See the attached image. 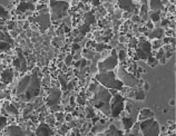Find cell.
I'll list each match as a JSON object with an SVG mask.
<instances>
[{
  "label": "cell",
  "instance_id": "cell-1",
  "mask_svg": "<svg viewBox=\"0 0 176 136\" xmlns=\"http://www.w3.org/2000/svg\"><path fill=\"white\" fill-rule=\"evenodd\" d=\"M111 99V95L109 94L108 89L104 86H97V89L95 91V96L90 102L96 108L100 109L105 115L111 116V107H109Z\"/></svg>",
  "mask_w": 176,
  "mask_h": 136
},
{
  "label": "cell",
  "instance_id": "cell-2",
  "mask_svg": "<svg viewBox=\"0 0 176 136\" xmlns=\"http://www.w3.org/2000/svg\"><path fill=\"white\" fill-rule=\"evenodd\" d=\"M31 78H30V83L28 85L26 91L23 95L19 96V98L23 102H29L33 100V98L38 97V95L40 94V88H41V78L39 75V69L35 68L33 72L31 74Z\"/></svg>",
  "mask_w": 176,
  "mask_h": 136
},
{
  "label": "cell",
  "instance_id": "cell-3",
  "mask_svg": "<svg viewBox=\"0 0 176 136\" xmlns=\"http://www.w3.org/2000/svg\"><path fill=\"white\" fill-rule=\"evenodd\" d=\"M96 79L98 83L104 86L107 89H116V91H121L124 87V83L121 79L116 78V74L114 70L111 72H103V73H98L96 75Z\"/></svg>",
  "mask_w": 176,
  "mask_h": 136
},
{
  "label": "cell",
  "instance_id": "cell-4",
  "mask_svg": "<svg viewBox=\"0 0 176 136\" xmlns=\"http://www.w3.org/2000/svg\"><path fill=\"white\" fill-rule=\"evenodd\" d=\"M50 18L51 21L64 18L69 9V4L65 0H50Z\"/></svg>",
  "mask_w": 176,
  "mask_h": 136
},
{
  "label": "cell",
  "instance_id": "cell-5",
  "mask_svg": "<svg viewBox=\"0 0 176 136\" xmlns=\"http://www.w3.org/2000/svg\"><path fill=\"white\" fill-rule=\"evenodd\" d=\"M139 131L143 136H159V124L155 118L139 122Z\"/></svg>",
  "mask_w": 176,
  "mask_h": 136
},
{
  "label": "cell",
  "instance_id": "cell-6",
  "mask_svg": "<svg viewBox=\"0 0 176 136\" xmlns=\"http://www.w3.org/2000/svg\"><path fill=\"white\" fill-rule=\"evenodd\" d=\"M118 65V56H117V50L113 49L111 53L103 61H99L97 65L98 73H103V72H111L114 70Z\"/></svg>",
  "mask_w": 176,
  "mask_h": 136
},
{
  "label": "cell",
  "instance_id": "cell-7",
  "mask_svg": "<svg viewBox=\"0 0 176 136\" xmlns=\"http://www.w3.org/2000/svg\"><path fill=\"white\" fill-rule=\"evenodd\" d=\"M109 107H111V116L113 117H118L123 113V109H124V97L117 93L111 99Z\"/></svg>",
  "mask_w": 176,
  "mask_h": 136
},
{
  "label": "cell",
  "instance_id": "cell-8",
  "mask_svg": "<svg viewBox=\"0 0 176 136\" xmlns=\"http://www.w3.org/2000/svg\"><path fill=\"white\" fill-rule=\"evenodd\" d=\"M117 4L121 10L133 15H138L140 6H136V0H117Z\"/></svg>",
  "mask_w": 176,
  "mask_h": 136
},
{
  "label": "cell",
  "instance_id": "cell-9",
  "mask_svg": "<svg viewBox=\"0 0 176 136\" xmlns=\"http://www.w3.org/2000/svg\"><path fill=\"white\" fill-rule=\"evenodd\" d=\"M61 100V91L58 87H54L51 88L49 91V95L46 99V104L49 107H52L55 105H59Z\"/></svg>",
  "mask_w": 176,
  "mask_h": 136
},
{
  "label": "cell",
  "instance_id": "cell-10",
  "mask_svg": "<svg viewBox=\"0 0 176 136\" xmlns=\"http://www.w3.org/2000/svg\"><path fill=\"white\" fill-rule=\"evenodd\" d=\"M36 21H37L38 26H39V29H40V31L41 32H45L48 29V28L50 27L51 25V18H50V14H40L37 16V18H36Z\"/></svg>",
  "mask_w": 176,
  "mask_h": 136
},
{
  "label": "cell",
  "instance_id": "cell-11",
  "mask_svg": "<svg viewBox=\"0 0 176 136\" xmlns=\"http://www.w3.org/2000/svg\"><path fill=\"white\" fill-rule=\"evenodd\" d=\"M30 78H31V75H30V74H29V75H25V76L18 82L17 87H16V94L18 96L23 95V93L26 91L28 85H29V83H30Z\"/></svg>",
  "mask_w": 176,
  "mask_h": 136
},
{
  "label": "cell",
  "instance_id": "cell-12",
  "mask_svg": "<svg viewBox=\"0 0 176 136\" xmlns=\"http://www.w3.org/2000/svg\"><path fill=\"white\" fill-rule=\"evenodd\" d=\"M6 134L7 136H28L27 133L23 131L21 127L17 126V125L6 127Z\"/></svg>",
  "mask_w": 176,
  "mask_h": 136
},
{
  "label": "cell",
  "instance_id": "cell-13",
  "mask_svg": "<svg viewBox=\"0 0 176 136\" xmlns=\"http://www.w3.org/2000/svg\"><path fill=\"white\" fill-rule=\"evenodd\" d=\"M36 135L37 136H52L54 135V131L50 127V125L41 123L36 129Z\"/></svg>",
  "mask_w": 176,
  "mask_h": 136
},
{
  "label": "cell",
  "instance_id": "cell-14",
  "mask_svg": "<svg viewBox=\"0 0 176 136\" xmlns=\"http://www.w3.org/2000/svg\"><path fill=\"white\" fill-rule=\"evenodd\" d=\"M149 118H154V113L152 109L143 108L139 110V114L137 116V122H143V121H146V119H149Z\"/></svg>",
  "mask_w": 176,
  "mask_h": 136
},
{
  "label": "cell",
  "instance_id": "cell-15",
  "mask_svg": "<svg viewBox=\"0 0 176 136\" xmlns=\"http://www.w3.org/2000/svg\"><path fill=\"white\" fill-rule=\"evenodd\" d=\"M14 79V70L12 68H7L5 70H2L1 73V80L5 83V84H9L12 82Z\"/></svg>",
  "mask_w": 176,
  "mask_h": 136
},
{
  "label": "cell",
  "instance_id": "cell-16",
  "mask_svg": "<svg viewBox=\"0 0 176 136\" xmlns=\"http://www.w3.org/2000/svg\"><path fill=\"white\" fill-rule=\"evenodd\" d=\"M164 29L163 28H154L153 30H149L148 31V38L151 40H155V39H161L164 36Z\"/></svg>",
  "mask_w": 176,
  "mask_h": 136
},
{
  "label": "cell",
  "instance_id": "cell-17",
  "mask_svg": "<svg viewBox=\"0 0 176 136\" xmlns=\"http://www.w3.org/2000/svg\"><path fill=\"white\" fill-rule=\"evenodd\" d=\"M17 56H18L19 63H20V69L19 72L20 73H25L27 70V61H26V58H25V55L21 51V49H17Z\"/></svg>",
  "mask_w": 176,
  "mask_h": 136
},
{
  "label": "cell",
  "instance_id": "cell-18",
  "mask_svg": "<svg viewBox=\"0 0 176 136\" xmlns=\"http://www.w3.org/2000/svg\"><path fill=\"white\" fill-rule=\"evenodd\" d=\"M36 7L33 6V4L31 2H28V1H23V2H20L17 7V11L18 12H23V11H27V10H35Z\"/></svg>",
  "mask_w": 176,
  "mask_h": 136
},
{
  "label": "cell",
  "instance_id": "cell-19",
  "mask_svg": "<svg viewBox=\"0 0 176 136\" xmlns=\"http://www.w3.org/2000/svg\"><path fill=\"white\" fill-rule=\"evenodd\" d=\"M4 112L10 114V115H17L18 108L16 107V105L14 103H5L4 104Z\"/></svg>",
  "mask_w": 176,
  "mask_h": 136
},
{
  "label": "cell",
  "instance_id": "cell-20",
  "mask_svg": "<svg viewBox=\"0 0 176 136\" xmlns=\"http://www.w3.org/2000/svg\"><path fill=\"white\" fill-rule=\"evenodd\" d=\"M148 6H149V9L152 10V11L161 10L163 8L162 0H149Z\"/></svg>",
  "mask_w": 176,
  "mask_h": 136
},
{
  "label": "cell",
  "instance_id": "cell-21",
  "mask_svg": "<svg viewBox=\"0 0 176 136\" xmlns=\"http://www.w3.org/2000/svg\"><path fill=\"white\" fill-rule=\"evenodd\" d=\"M148 15H149V20L153 21V23H158L162 19V12L159 10L151 11V12H148Z\"/></svg>",
  "mask_w": 176,
  "mask_h": 136
},
{
  "label": "cell",
  "instance_id": "cell-22",
  "mask_svg": "<svg viewBox=\"0 0 176 136\" xmlns=\"http://www.w3.org/2000/svg\"><path fill=\"white\" fill-rule=\"evenodd\" d=\"M147 15H148V10H147V4H143L139 7L138 16L140 17L142 20H146L147 19Z\"/></svg>",
  "mask_w": 176,
  "mask_h": 136
},
{
  "label": "cell",
  "instance_id": "cell-23",
  "mask_svg": "<svg viewBox=\"0 0 176 136\" xmlns=\"http://www.w3.org/2000/svg\"><path fill=\"white\" fill-rule=\"evenodd\" d=\"M58 82H59V84H60L61 86V91H67V77H66V75H64V74H60L59 76H58Z\"/></svg>",
  "mask_w": 176,
  "mask_h": 136
},
{
  "label": "cell",
  "instance_id": "cell-24",
  "mask_svg": "<svg viewBox=\"0 0 176 136\" xmlns=\"http://www.w3.org/2000/svg\"><path fill=\"white\" fill-rule=\"evenodd\" d=\"M136 60H138V59H143V60H146V59L148 58V56L146 53H144L143 50L140 49V48H137V49L135 50V57H134Z\"/></svg>",
  "mask_w": 176,
  "mask_h": 136
},
{
  "label": "cell",
  "instance_id": "cell-25",
  "mask_svg": "<svg viewBox=\"0 0 176 136\" xmlns=\"http://www.w3.org/2000/svg\"><path fill=\"white\" fill-rule=\"evenodd\" d=\"M134 98L136 100H144L146 98L145 91H143V88H137V91L134 93Z\"/></svg>",
  "mask_w": 176,
  "mask_h": 136
},
{
  "label": "cell",
  "instance_id": "cell-26",
  "mask_svg": "<svg viewBox=\"0 0 176 136\" xmlns=\"http://www.w3.org/2000/svg\"><path fill=\"white\" fill-rule=\"evenodd\" d=\"M121 123H123V126H124V128L125 129H130L132 128V126H133V124H134V122H133V119L130 117H124L123 119H121Z\"/></svg>",
  "mask_w": 176,
  "mask_h": 136
},
{
  "label": "cell",
  "instance_id": "cell-27",
  "mask_svg": "<svg viewBox=\"0 0 176 136\" xmlns=\"http://www.w3.org/2000/svg\"><path fill=\"white\" fill-rule=\"evenodd\" d=\"M95 49H96V51H98V53H102L104 50L111 49V47L105 45L104 42H100V44H96V45H95Z\"/></svg>",
  "mask_w": 176,
  "mask_h": 136
},
{
  "label": "cell",
  "instance_id": "cell-28",
  "mask_svg": "<svg viewBox=\"0 0 176 136\" xmlns=\"http://www.w3.org/2000/svg\"><path fill=\"white\" fill-rule=\"evenodd\" d=\"M151 46H152V50H157L159 49V48H162V40L161 39H155V40L151 44Z\"/></svg>",
  "mask_w": 176,
  "mask_h": 136
},
{
  "label": "cell",
  "instance_id": "cell-29",
  "mask_svg": "<svg viewBox=\"0 0 176 136\" xmlns=\"http://www.w3.org/2000/svg\"><path fill=\"white\" fill-rule=\"evenodd\" d=\"M0 18L1 19H8L9 18V12L6 10L5 7L0 6Z\"/></svg>",
  "mask_w": 176,
  "mask_h": 136
},
{
  "label": "cell",
  "instance_id": "cell-30",
  "mask_svg": "<svg viewBox=\"0 0 176 136\" xmlns=\"http://www.w3.org/2000/svg\"><path fill=\"white\" fill-rule=\"evenodd\" d=\"M70 128L68 127V125L66 124V125H61V126H59V129H58V133L60 134V135L63 136H66V134L68 133V131H69Z\"/></svg>",
  "mask_w": 176,
  "mask_h": 136
},
{
  "label": "cell",
  "instance_id": "cell-31",
  "mask_svg": "<svg viewBox=\"0 0 176 136\" xmlns=\"http://www.w3.org/2000/svg\"><path fill=\"white\" fill-rule=\"evenodd\" d=\"M55 118H56V121H57V122L64 123L65 113H63V112H57V113H55Z\"/></svg>",
  "mask_w": 176,
  "mask_h": 136
},
{
  "label": "cell",
  "instance_id": "cell-32",
  "mask_svg": "<svg viewBox=\"0 0 176 136\" xmlns=\"http://www.w3.org/2000/svg\"><path fill=\"white\" fill-rule=\"evenodd\" d=\"M51 44L55 46V47H60L63 45V41H61V38L60 37H55V38H52V41H51Z\"/></svg>",
  "mask_w": 176,
  "mask_h": 136
},
{
  "label": "cell",
  "instance_id": "cell-33",
  "mask_svg": "<svg viewBox=\"0 0 176 136\" xmlns=\"http://www.w3.org/2000/svg\"><path fill=\"white\" fill-rule=\"evenodd\" d=\"M130 131H132V134L133 135H136L137 136V134H138V132H139V123L137 122L136 124H133V126H132V128H130Z\"/></svg>",
  "mask_w": 176,
  "mask_h": 136
},
{
  "label": "cell",
  "instance_id": "cell-34",
  "mask_svg": "<svg viewBox=\"0 0 176 136\" xmlns=\"http://www.w3.org/2000/svg\"><path fill=\"white\" fill-rule=\"evenodd\" d=\"M117 56H118V59H119L121 61H124V60L126 59V56H127V51H126L125 49L119 50V51H118V55H117Z\"/></svg>",
  "mask_w": 176,
  "mask_h": 136
},
{
  "label": "cell",
  "instance_id": "cell-35",
  "mask_svg": "<svg viewBox=\"0 0 176 136\" xmlns=\"http://www.w3.org/2000/svg\"><path fill=\"white\" fill-rule=\"evenodd\" d=\"M10 48L9 42L7 41H0V51H6Z\"/></svg>",
  "mask_w": 176,
  "mask_h": 136
},
{
  "label": "cell",
  "instance_id": "cell-36",
  "mask_svg": "<svg viewBox=\"0 0 176 136\" xmlns=\"http://www.w3.org/2000/svg\"><path fill=\"white\" fill-rule=\"evenodd\" d=\"M7 117L6 116H0V129H2V128H6L7 127Z\"/></svg>",
  "mask_w": 176,
  "mask_h": 136
},
{
  "label": "cell",
  "instance_id": "cell-37",
  "mask_svg": "<svg viewBox=\"0 0 176 136\" xmlns=\"http://www.w3.org/2000/svg\"><path fill=\"white\" fill-rule=\"evenodd\" d=\"M130 20H132V23H143L144 20L140 19L138 15H132V17H130Z\"/></svg>",
  "mask_w": 176,
  "mask_h": 136
},
{
  "label": "cell",
  "instance_id": "cell-38",
  "mask_svg": "<svg viewBox=\"0 0 176 136\" xmlns=\"http://www.w3.org/2000/svg\"><path fill=\"white\" fill-rule=\"evenodd\" d=\"M128 42H129V47H132V48H135V47H136V45H138V39H137V38H132V39H129V40H128Z\"/></svg>",
  "mask_w": 176,
  "mask_h": 136
},
{
  "label": "cell",
  "instance_id": "cell-39",
  "mask_svg": "<svg viewBox=\"0 0 176 136\" xmlns=\"http://www.w3.org/2000/svg\"><path fill=\"white\" fill-rule=\"evenodd\" d=\"M169 23H171V20H169V19L163 18V20L161 21V27H162V28L168 27V26H169Z\"/></svg>",
  "mask_w": 176,
  "mask_h": 136
},
{
  "label": "cell",
  "instance_id": "cell-40",
  "mask_svg": "<svg viewBox=\"0 0 176 136\" xmlns=\"http://www.w3.org/2000/svg\"><path fill=\"white\" fill-rule=\"evenodd\" d=\"M73 118H74V116H73V114L67 113V114H65V118H64V122L69 123V122H71V121H73Z\"/></svg>",
  "mask_w": 176,
  "mask_h": 136
},
{
  "label": "cell",
  "instance_id": "cell-41",
  "mask_svg": "<svg viewBox=\"0 0 176 136\" xmlns=\"http://www.w3.org/2000/svg\"><path fill=\"white\" fill-rule=\"evenodd\" d=\"M145 27L147 28L148 30H153L154 28H155V26H154L153 21H151V20H147V21H146V23H145Z\"/></svg>",
  "mask_w": 176,
  "mask_h": 136
},
{
  "label": "cell",
  "instance_id": "cell-42",
  "mask_svg": "<svg viewBox=\"0 0 176 136\" xmlns=\"http://www.w3.org/2000/svg\"><path fill=\"white\" fill-rule=\"evenodd\" d=\"M73 55H67V57H66V59H65V64L67 65V66H69L70 64L73 63Z\"/></svg>",
  "mask_w": 176,
  "mask_h": 136
},
{
  "label": "cell",
  "instance_id": "cell-43",
  "mask_svg": "<svg viewBox=\"0 0 176 136\" xmlns=\"http://www.w3.org/2000/svg\"><path fill=\"white\" fill-rule=\"evenodd\" d=\"M118 42H121V44H125V42H128V38H127V36H124V35L119 36V38H118Z\"/></svg>",
  "mask_w": 176,
  "mask_h": 136
},
{
  "label": "cell",
  "instance_id": "cell-44",
  "mask_svg": "<svg viewBox=\"0 0 176 136\" xmlns=\"http://www.w3.org/2000/svg\"><path fill=\"white\" fill-rule=\"evenodd\" d=\"M164 35H166V37H175V30L168 29L166 32H164Z\"/></svg>",
  "mask_w": 176,
  "mask_h": 136
},
{
  "label": "cell",
  "instance_id": "cell-45",
  "mask_svg": "<svg viewBox=\"0 0 176 136\" xmlns=\"http://www.w3.org/2000/svg\"><path fill=\"white\" fill-rule=\"evenodd\" d=\"M75 85H76V83H75L74 80H71V82L67 83V91H71V89H74Z\"/></svg>",
  "mask_w": 176,
  "mask_h": 136
},
{
  "label": "cell",
  "instance_id": "cell-46",
  "mask_svg": "<svg viewBox=\"0 0 176 136\" xmlns=\"http://www.w3.org/2000/svg\"><path fill=\"white\" fill-rule=\"evenodd\" d=\"M132 15L133 14H130V12H127V11H124L123 14H121V18H124V19H130V17H132Z\"/></svg>",
  "mask_w": 176,
  "mask_h": 136
},
{
  "label": "cell",
  "instance_id": "cell-47",
  "mask_svg": "<svg viewBox=\"0 0 176 136\" xmlns=\"http://www.w3.org/2000/svg\"><path fill=\"white\" fill-rule=\"evenodd\" d=\"M171 42V37H164V39L162 40V45H169Z\"/></svg>",
  "mask_w": 176,
  "mask_h": 136
},
{
  "label": "cell",
  "instance_id": "cell-48",
  "mask_svg": "<svg viewBox=\"0 0 176 136\" xmlns=\"http://www.w3.org/2000/svg\"><path fill=\"white\" fill-rule=\"evenodd\" d=\"M96 89H97V84H90V86L88 88V91H92V93H95Z\"/></svg>",
  "mask_w": 176,
  "mask_h": 136
},
{
  "label": "cell",
  "instance_id": "cell-49",
  "mask_svg": "<svg viewBox=\"0 0 176 136\" xmlns=\"http://www.w3.org/2000/svg\"><path fill=\"white\" fill-rule=\"evenodd\" d=\"M51 108V110H54V112H61V108H60V106L59 105H55V106H52V107H50Z\"/></svg>",
  "mask_w": 176,
  "mask_h": 136
},
{
  "label": "cell",
  "instance_id": "cell-50",
  "mask_svg": "<svg viewBox=\"0 0 176 136\" xmlns=\"http://www.w3.org/2000/svg\"><path fill=\"white\" fill-rule=\"evenodd\" d=\"M87 112H88V114H87V118H88V119L95 116V113H94V112H93V110H92L90 108H88V109H87Z\"/></svg>",
  "mask_w": 176,
  "mask_h": 136
},
{
  "label": "cell",
  "instance_id": "cell-51",
  "mask_svg": "<svg viewBox=\"0 0 176 136\" xmlns=\"http://www.w3.org/2000/svg\"><path fill=\"white\" fill-rule=\"evenodd\" d=\"M149 89V84L148 83H144L143 84V91H147Z\"/></svg>",
  "mask_w": 176,
  "mask_h": 136
},
{
  "label": "cell",
  "instance_id": "cell-52",
  "mask_svg": "<svg viewBox=\"0 0 176 136\" xmlns=\"http://www.w3.org/2000/svg\"><path fill=\"white\" fill-rule=\"evenodd\" d=\"M158 64H161V65H165V64H166V58H165V57L159 58L158 59Z\"/></svg>",
  "mask_w": 176,
  "mask_h": 136
},
{
  "label": "cell",
  "instance_id": "cell-53",
  "mask_svg": "<svg viewBox=\"0 0 176 136\" xmlns=\"http://www.w3.org/2000/svg\"><path fill=\"white\" fill-rule=\"evenodd\" d=\"M168 11H169L171 14L173 12V15L175 14V6H174V5H171V6H169V8H168Z\"/></svg>",
  "mask_w": 176,
  "mask_h": 136
},
{
  "label": "cell",
  "instance_id": "cell-54",
  "mask_svg": "<svg viewBox=\"0 0 176 136\" xmlns=\"http://www.w3.org/2000/svg\"><path fill=\"white\" fill-rule=\"evenodd\" d=\"M99 0H92V6H94V7H97V6H100L99 5Z\"/></svg>",
  "mask_w": 176,
  "mask_h": 136
},
{
  "label": "cell",
  "instance_id": "cell-55",
  "mask_svg": "<svg viewBox=\"0 0 176 136\" xmlns=\"http://www.w3.org/2000/svg\"><path fill=\"white\" fill-rule=\"evenodd\" d=\"M79 48H80V46L77 45V44H75V45H73V54L75 55V50L79 49Z\"/></svg>",
  "mask_w": 176,
  "mask_h": 136
},
{
  "label": "cell",
  "instance_id": "cell-56",
  "mask_svg": "<svg viewBox=\"0 0 176 136\" xmlns=\"http://www.w3.org/2000/svg\"><path fill=\"white\" fill-rule=\"evenodd\" d=\"M169 106H175V99L174 98L169 100Z\"/></svg>",
  "mask_w": 176,
  "mask_h": 136
},
{
  "label": "cell",
  "instance_id": "cell-57",
  "mask_svg": "<svg viewBox=\"0 0 176 136\" xmlns=\"http://www.w3.org/2000/svg\"><path fill=\"white\" fill-rule=\"evenodd\" d=\"M80 63H81V60H79V61H77V63L75 64V66H76V67H80Z\"/></svg>",
  "mask_w": 176,
  "mask_h": 136
},
{
  "label": "cell",
  "instance_id": "cell-58",
  "mask_svg": "<svg viewBox=\"0 0 176 136\" xmlns=\"http://www.w3.org/2000/svg\"><path fill=\"white\" fill-rule=\"evenodd\" d=\"M79 1H81V2H92V0H79Z\"/></svg>",
  "mask_w": 176,
  "mask_h": 136
},
{
  "label": "cell",
  "instance_id": "cell-59",
  "mask_svg": "<svg viewBox=\"0 0 176 136\" xmlns=\"http://www.w3.org/2000/svg\"><path fill=\"white\" fill-rule=\"evenodd\" d=\"M165 136H175V133H173V134H166Z\"/></svg>",
  "mask_w": 176,
  "mask_h": 136
},
{
  "label": "cell",
  "instance_id": "cell-60",
  "mask_svg": "<svg viewBox=\"0 0 176 136\" xmlns=\"http://www.w3.org/2000/svg\"><path fill=\"white\" fill-rule=\"evenodd\" d=\"M142 2L143 4H147V0H142Z\"/></svg>",
  "mask_w": 176,
  "mask_h": 136
}]
</instances>
